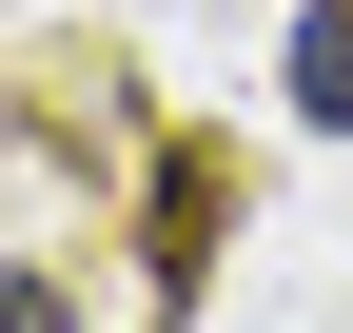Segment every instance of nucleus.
Wrapping results in <instances>:
<instances>
[{
	"mask_svg": "<svg viewBox=\"0 0 353 333\" xmlns=\"http://www.w3.org/2000/svg\"><path fill=\"white\" fill-rule=\"evenodd\" d=\"M216 216H236V177H216V157H157V294L216 275Z\"/></svg>",
	"mask_w": 353,
	"mask_h": 333,
	"instance_id": "nucleus-1",
	"label": "nucleus"
},
{
	"mask_svg": "<svg viewBox=\"0 0 353 333\" xmlns=\"http://www.w3.org/2000/svg\"><path fill=\"white\" fill-rule=\"evenodd\" d=\"M294 118H314V138H353V0H314V20H294Z\"/></svg>",
	"mask_w": 353,
	"mask_h": 333,
	"instance_id": "nucleus-2",
	"label": "nucleus"
},
{
	"mask_svg": "<svg viewBox=\"0 0 353 333\" xmlns=\"http://www.w3.org/2000/svg\"><path fill=\"white\" fill-rule=\"evenodd\" d=\"M0 333H79V294L59 275H0Z\"/></svg>",
	"mask_w": 353,
	"mask_h": 333,
	"instance_id": "nucleus-3",
	"label": "nucleus"
}]
</instances>
